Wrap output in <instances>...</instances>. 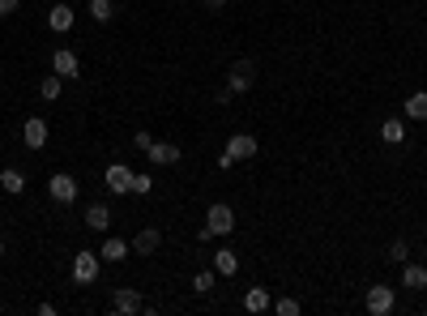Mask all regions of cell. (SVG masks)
I'll use <instances>...</instances> for the list:
<instances>
[{
  "label": "cell",
  "instance_id": "cell-1",
  "mask_svg": "<svg viewBox=\"0 0 427 316\" xmlns=\"http://www.w3.org/2000/svg\"><path fill=\"white\" fill-rule=\"evenodd\" d=\"M235 231V210L227 201H214L205 210V227H201V240H214V235H231Z\"/></svg>",
  "mask_w": 427,
  "mask_h": 316
},
{
  "label": "cell",
  "instance_id": "cell-2",
  "mask_svg": "<svg viewBox=\"0 0 427 316\" xmlns=\"http://www.w3.org/2000/svg\"><path fill=\"white\" fill-rule=\"evenodd\" d=\"M98 270H103L98 248H77V257H73V282H77V287H94V282H98Z\"/></svg>",
  "mask_w": 427,
  "mask_h": 316
},
{
  "label": "cell",
  "instance_id": "cell-3",
  "mask_svg": "<svg viewBox=\"0 0 427 316\" xmlns=\"http://www.w3.org/2000/svg\"><path fill=\"white\" fill-rule=\"evenodd\" d=\"M364 308L372 316H389L398 308V291L389 287V282H376V287H368V295H364Z\"/></svg>",
  "mask_w": 427,
  "mask_h": 316
},
{
  "label": "cell",
  "instance_id": "cell-4",
  "mask_svg": "<svg viewBox=\"0 0 427 316\" xmlns=\"http://www.w3.org/2000/svg\"><path fill=\"white\" fill-rule=\"evenodd\" d=\"M257 86V68H252V60H235L231 68H227V90L231 94H248Z\"/></svg>",
  "mask_w": 427,
  "mask_h": 316
},
{
  "label": "cell",
  "instance_id": "cell-5",
  "mask_svg": "<svg viewBox=\"0 0 427 316\" xmlns=\"http://www.w3.org/2000/svg\"><path fill=\"white\" fill-rule=\"evenodd\" d=\"M47 193H51L56 205H73V201H77V180H73L68 171H56V175L47 180Z\"/></svg>",
  "mask_w": 427,
  "mask_h": 316
},
{
  "label": "cell",
  "instance_id": "cell-6",
  "mask_svg": "<svg viewBox=\"0 0 427 316\" xmlns=\"http://www.w3.org/2000/svg\"><path fill=\"white\" fill-rule=\"evenodd\" d=\"M141 308H145L141 291H133V287H120V291H111V312H115V316H137Z\"/></svg>",
  "mask_w": 427,
  "mask_h": 316
},
{
  "label": "cell",
  "instance_id": "cell-7",
  "mask_svg": "<svg viewBox=\"0 0 427 316\" xmlns=\"http://www.w3.org/2000/svg\"><path fill=\"white\" fill-rule=\"evenodd\" d=\"M47 137H51L47 120H43V116H26V124H21V141H26V150H43Z\"/></svg>",
  "mask_w": 427,
  "mask_h": 316
},
{
  "label": "cell",
  "instance_id": "cell-8",
  "mask_svg": "<svg viewBox=\"0 0 427 316\" xmlns=\"http://www.w3.org/2000/svg\"><path fill=\"white\" fill-rule=\"evenodd\" d=\"M103 184L111 188V197H124V193H133V167H124V163H111V167L103 171Z\"/></svg>",
  "mask_w": 427,
  "mask_h": 316
},
{
  "label": "cell",
  "instance_id": "cell-9",
  "mask_svg": "<svg viewBox=\"0 0 427 316\" xmlns=\"http://www.w3.org/2000/svg\"><path fill=\"white\" fill-rule=\"evenodd\" d=\"M51 73H60L64 81H68V77H77V73H81L77 51H73V47H56V51H51Z\"/></svg>",
  "mask_w": 427,
  "mask_h": 316
},
{
  "label": "cell",
  "instance_id": "cell-10",
  "mask_svg": "<svg viewBox=\"0 0 427 316\" xmlns=\"http://www.w3.org/2000/svg\"><path fill=\"white\" fill-rule=\"evenodd\" d=\"M180 154H184V150H180L175 141H150V150H145V158H150L154 167H175Z\"/></svg>",
  "mask_w": 427,
  "mask_h": 316
},
{
  "label": "cell",
  "instance_id": "cell-11",
  "mask_svg": "<svg viewBox=\"0 0 427 316\" xmlns=\"http://www.w3.org/2000/svg\"><path fill=\"white\" fill-rule=\"evenodd\" d=\"M73 21H77V9H73V4H64V0L47 9V26H51L56 34H64V30H73Z\"/></svg>",
  "mask_w": 427,
  "mask_h": 316
},
{
  "label": "cell",
  "instance_id": "cell-12",
  "mask_svg": "<svg viewBox=\"0 0 427 316\" xmlns=\"http://www.w3.org/2000/svg\"><path fill=\"white\" fill-rule=\"evenodd\" d=\"M257 150H261V146H257V137H252V133H235V137L227 141V154H231L235 163H244V158H257Z\"/></svg>",
  "mask_w": 427,
  "mask_h": 316
},
{
  "label": "cell",
  "instance_id": "cell-13",
  "mask_svg": "<svg viewBox=\"0 0 427 316\" xmlns=\"http://www.w3.org/2000/svg\"><path fill=\"white\" fill-rule=\"evenodd\" d=\"M128 253H133V244H128V240H120V235H107V240H103V248H98V257H103V261H111V265L128 261Z\"/></svg>",
  "mask_w": 427,
  "mask_h": 316
},
{
  "label": "cell",
  "instance_id": "cell-14",
  "mask_svg": "<svg viewBox=\"0 0 427 316\" xmlns=\"http://www.w3.org/2000/svg\"><path fill=\"white\" fill-rule=\"evenodd\" d=\"M269 308H274V295H269L265 287H248V291H244V312L261 316V312H269Z\"/></svg>",
  "mask_w": 427,
  "mask_h": 316
},
{
  "label": "cell",
  "instance_id": "cell-15",
  "mask_svg": "<svg viewBox=\"0 0 427 316\" xmlns=\"http://www.w3.org/2000/svg\"><path fill=\"white\" fill-rule=\"evenodd\" d=\"M214 274L218 278H235L240 274V253L235 248H218L214 253Z\"/></svg>",
  "mask_w": 427,
  "mask_h": 316
},
{
  "label": "cell",
  "instance_id": "cell-16",
  "mask_svg": "<svg viewBox=\"0 0 427 316\" xmlns=\"http://www.w3.org/2000/svg\"><path fill=\"white\" fill-rule=\"evenodd\" d=\"M158 244H163V231H158V227H141L137 240H133V253L150 257V253H158Z\"/></svg>",
  "mask_w": 427,
  "mask_h": 316
},
{
  "label": "cell",
  "instance_id": "cell-17",
  "mask_svg": "<svg viewBox=\"0 0 427 316\" xmlns=\"http://www.w3.org/2000/svg\"><path fill=\"white\" fill-rule=\"evenodd\" d=\"M381 141H385V146H402V141H406V120H402V116H389V120L381 124Z\"/></svg>",
  "mask_w": 427,
  "mask_h": 316
},
{
  "label": "cell",
  "instance_id": "cell-18",
  "mask_svg": "<svg viewBox=\"0 0 427 316\" xmlns=\"http://www.w3.org/2000/svg\"><path fill=\"white\" fill-rule=\"evenodd\" d=\"M86 227H90V231H111V210H107L103 201H94V205L86 210Z\"/></svg>",
  "mask_w": 427,
  "mask_h": 316
},
{
  "label": "cell",
  "instance_id": "cell-19",
  "mask_svg": "<svg viewBox=\"0 0 427 316\" xmlns=\"http://www.w3.org/2000/svg\"><path fill=\"white\" fill-rule=\"evenodd\" d=\"M0 193L21 197V193H26V175H21L17 167H4V171H0Z\"/></svg>",
  "mask_w": 427,
  "mask_h": 316
},
{
  "label": "cell",
  "instance_id": "cell-20",
  "mask_svg": "<svg viewBox=\"0 0 427 316\" xmlns=\"http://www.w3.org/2000/svg\"><path fill=\"white\" fill-rule=\"evenodd\" d=\"M402 287H411V291H427V265L406 261V265H402Z\"/></svg>",
  "mask_w": 427,
  "mask_h": 316
},
{
  "label": "cell",
  "instance_id": "cell-21",
  "mask_svg": "<svg viewBox=\"0 0 427 316\" xmlns=\"http://www.w3.org/2000/svg\"><path fill=\"white\" fill-rule=\"evenodd\" d=\"M402 116H406V120H419V124H423V120H427V90H415V94L406 98Z\"/></svg>",
  "mask_w": 427,
  "mask_h": 316
},
{
  "label": "cell",
  "instance_id": "cell-22",
  "mask_svg": "<svg viewBox=\"0 0 427 316\" xmlns=\"http://www.w3.org/2000/svg\"><path fill=\"white\" fill-rule=\"evenodd\" d=\"M60 90H64V77H60V73H51V77H43V81H38V94H43L47 103H56V98H60Z\"/></svg>",
  "mask_w": 427,
  "mask_h": 316
},
{
  "label": "cell",
  "instance_id": "cell-23",
  "mask_svg": "<svg viewBox=\"0 0 427 316\" xmlns=\"http://www.w3.org/2000/svg\"><path fill=\"white\" fill-rule=\"evenodd\" d=\"M86 13H90L98 26H107V21L115 17V4H111V0H90V9H86Z\"/></svg>",
  "mask_w": 427,
  "mask_h": 316
},
{
  "label": "cell",
  "instance_id": "cell-24",
  "mask_svg": "<svg viewBox=\"0 0 427 316\" xmlns=\"http://www.w3.org/2000/svg\"><path fill=\"white\" fill-rule=\"evenodd\" d=\"M269 312H278V316H299L304 312V304L299 300H291V295H282V300H274V308Z\"/></svg>",
  "mask_w": 427,
  "mask_h": 316
},
{
  "label": "cell",
  "instance_id": "cell-25",
  "mask_svg": "<svg viewBox=\"0 0 427 316\" xmlns=\"http://www.w3.org/2000/svg\"><path fill=\"white\" fill-rule=\"evenodd\" d=\"M133 193H137V197H150V193H154V175H150V171H133Z\"/></svg>",
  "mask_w": 427,
  "mask_h": 316
},
{
  "label": "cell",
  "instance_id": "cell-26",
  "mask_svg": "<svg viewBox=\"0 0 427 316\" xmlns=\"http://www.w3.org/2000/svg\"><path fill=\"white\" fill-rule=\"evenodd\" d=\"M385 257H389V261H393V265H406V261H411V244H406V240H393V244H389V253H385Z\"/></svg>",
  "mask_w": 427,
  "mask_h": 316
},
{
  "label": "cell",
  "instance_id": "cell-27",
  "mask_svg": "<svg viewBox=\"0 0 427 316\" xmlns=\"http://www.w3.org/2000/svg\"><path fill=\"white\" fill-rule=\"evenodd\" d=\"M192 291H197V295H210V291H214V270H197V274H192Z\"/></svg>",
  "mask_w": 427,
  "mask_h": 316
},
{
  "label": "cell",
  "instance_id": "cell-28",
  "mask_svg": "<svg viewBox=\"0 0 427 316\" xmlns=\"http://www.w3.org/2000/svg\"><path fill=\"white\" fill-rule=\"evenodd\" d=\"M231 98H235V94H231V90H227V86H218V90H214V103H218V107H227V103H231Z\"/></svg>",
  "mask_w": 427,
  "mask_h": 316
},
{
  "label": "cell",
  "instance_id": "cell-29",
  "mask_svg": "<svg viewBox=\"0 0 427 316\" xmlns=\"http://www.w3.org/2000/svg\"><path fill=\"white\" fill-rule=\"evenodd\" d=\"M214 167H218V171H231V167H235V158H231V154H227V150H222V154H218V158H214Z\"/></svg>",
  "mask_w": 427,
  "mask_h": 316
},
{
  "label": "cell",
  "instance_id": "cell-30",
  "mask_svg": "<svg viewBox=\"0 0 427 316\" xmlns=\"http://www.w3.org/2000/svg\"><path fill=\"white\" fill-rule=\"evenodd\" d=\"M150 141H154V137H150V133H137V137H133V146H137V150H141V154H145V150H150Z\"/></svg>",
  "mask_w": 427,
  "mask_h": 316
},
{
  "label": "cell",
  "instance_id": "cell-31",
  "mask_svg": "<svg viewBox=\"0 0 427 316\" xmlns=\"http://www.w3.org/2000/svg\"><path fill=\"white\" fill-rule=\"evenodd\" d=\"M17 4H21V0H0V17H9V13H17Z\"/></svg>",
  "mask_w": 427,
  "mask_h": 316
},
{
  "label": "cell",
  "instance_id": "cell-32",
  "mask_svg": "<svg viewBox=\"0 0 427 316\" xmlns=\"http://www.w3.org/2000/svg\"><path fill=\"white\" fill-rule=\"evenodd\" d=\"M205 4H210L214 13H218V9H227V0H205Z\"/></svg>",
  "mask_w": 427,
  "mask_h": 316
},
{
  "label": "cell",
  "instance_id": "cell-33",
  "mask_svg": "<svg viewBox=\"0 0 427 316\" xmlns=\"http://www.w3.org/2000/svg\"><path fill=\"white\" fill-rule=\"evenodd\" d=\"M0 257H4V240H0Z\"/></svg>",
  "mask_w": 427,
  "mask_h": 316
}]
</instances>
